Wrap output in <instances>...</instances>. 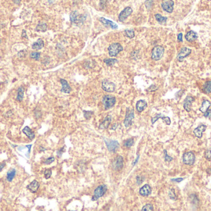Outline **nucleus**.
Returning <instances> with one entry per match:
<instances>
[{"instance_id":"obj_2","label":"nucleus","mask_w":211,"mask_h":211,"mask_svg":"<svg viewBox=\"0 0 211 211\" xmlns=\"http://www.w3.org/2000/svg\"><path fill=\"white\" fill-rule=\"evenodd\" d=\"M164 48L162 46L157 45L153 48L152 50L151 58L154 61H159L161 59L164 54Z\"/></svg>"},{"instance_id":"obj_58","label":"nucleus","mask_w":211,"mask_h":211,"mask_svg":"<svg viewBox=\"0 0 211 211\" xmlns=\"http://www.w3.org/2000/svg\"><path fill=\"white\" fill-rule=\"evenodd\" d=\"M0 42H1V40H0Z\"/></svg>"},{"instance_id":"obj_1","label":"nucleus","mask_w":211,"mask_h":211,"mask_svg":"<svg viewBox=\"0 0 211 211\" xmlns=\"http://www.w3.org/2000/svg\"><path fill=\"white\" fill-rule=\"evenodd\" d=\"M87 19V16L85 14H80L78 13L77 11H74L71 13L70 15V22L74 24L80 26L82 25Z\"/></svg>"},{"instance_id":"obj_41","label":"nucleus","mask_w":211,"mask_h":211,"mask_svg":"<svg viewBox=\"0 0 211 211\" xmlns=\"http://www.w3.org/2000/svg\"><path fill=\"white\" fill-rule=\"evenodd\" d=\"M45 174V177L46 179H48L51 176L52 174V171L51 170H46L44 172Z\"/></svg>"},{"instance_id":"obj_39","label":"nucleus","mask_w":211,"mask_h":211,"mask_svg":"<svg viewBox=\"0 0 211 211\" xmlns=\"http://www.w3.org/2000/svg\"><path fill=\"white\" fill-rule=\"evenodd\" d=\"M83 113H84V116L85 118L89 120L91 117L93 112H90V111H83Z\"/></svg>"},{"instance_id":"obj_40","label":"nucleus","mask_w":211,"mask_h":211,"mask_svg":"<svg viewBox=\"0 0 211 211\" xmlns=\"http://www.w3.org/2000/svg\"><path fill=\"white\" fill-rule=\"evenodd\" d=\"M152 5H153L152 0H146L145 1V6L148 9H151L152 8Z\"/></svg>"},{"instance_id":"obj_26","label":"nucleus","mask_w":211,"mask_h":211,"mask_svg":"<svg viewBox=\"0 0 211 211\" xmlns=\"http://www.w3.org/2000/svg\"><path fill=\"white\" fill-rule=\"evenodd\" d=\"M24 88L23 86H20L18 89V91H17V96L16 100L17 101L21 102L24 99Z\"/></svg>"},{"instance_id":"obj_21","label":"nucleus","mask_w":211,"mask_h":211,"mask_svg":"<svg viewBox=\"0 0 211 211\" xmlns=\"http://www.w3.org/2000/svg\"><path fill=\"white\" fill-rule=\"evenodd\" d=\"M148 105L147 103L144 100H139L136 104V108L138 112H142L146 107H147Z\"/></svg>"},{"instance_id":"obj_7","label":"nucleus","mask_w":211,"mask_h":211,"mask_svg":"<svg viewBox=\"0 0 211 211\" xmlns=\"http://www.w3.org/2000/svg\"><path fill=\"white\" fill-rule=\"evenodd\" d=\"M107 191V187L105 185H103L96 188L94 191V194L92 197V201H96L100 197H102L105 194Z\"/></svg>"},{"instance_id":"obj_47","label":"nucleus","mask_w":211,"mask_h":211,"mask_svg":"<svg viewBox=\"0 0 211 211\" xmlns=\"http://www.w3.org/2000/svg\"><path fill=\"white\" fill-rule=\"evenodd\" d=\"M204 116L206 118H208L209 119H211V110H208L206 112L204 113Z\"/></svg>"},{"instance_id":"obj_28","label":"nucleus","mask_w":211,"mask_h":211,"mask_svg":"<svg viewBox=\"0 0 211 211\" xmlns=\"http://www.w3.org/2000/svg\"><path fill=\"white\" fill-rule=\"evenodd\" d=\"M155 18L156 21L160 24H164L167 22V17H164L162 15H160V14H155Z\"/></svg>"},{"instance_id":"obj_43","label":"nucleus","mask_w":211,"mask_h":211,"mask_svg":"<svg viewBox=\"0 0 211 211\" xmlns=\"http://www.w3.org/2000/svg\"><path fill=\"white\" fill-rule=\"evenodd\" d=\"M164 153H165V160L166 161V162H171V161L173 160L172 157H171L167 155L166 150H164Z\"/></svg>"},{"instance_id":"obj_52","label":"nucleus","mask_w":211,"mask_h":211,"mask_svg":"<svg viewBox=\"0 0 211 211\" xmlns=\"http://www.w3.org/2000/svg\"><path fill=\"white\" fill-rule=\"evenodd\" d=\"M177 40L179 42H183V34H182V33L178 34L177 36Z\"/></svg>"},{"instance_id":"obj_24","label":"nucleus","mask_w":211,"mask_h":211,"mask_svg":"<svg viewBox=\"0 0 211 211\" xmlns=\"http://www.w3.org/2000/svg\"><path fill=\"white\" fill-rule=\"evenodd\" d=\"M23 133L26 134L27 136L29 138L30 140H33L35 138V134L33 131L31 130V129L28 126H26L22 130Z\"/></svg>"},{"instance_id":"obj_13","label":"nucleus","mask_w":211,"mask_h":211,"mask_svg":"<svg viewBox=\"0 0 211 211\" xmlns=\"http://www.w3.org/2000/svg\"><path fill=\"white\" fill-rule=\"evenodd\" d=\"M174 6V2L172 0H167V1L163 2L161 4V6L163 10L169 13H172L173 12Z\"/></svg>"},{"instance_id":"obj_4","label":"nucleus","mask_w":211,"mask_h":211,"mask_svg":"<svg viewBox=\"0 0 211 211\" xmlns=\"http://www.w3.org/2000/svg\"><path fill=\"white\" fill-rule=\"evenodd\" d=\"M135 115H134V110L131 108V107H128L127 108L126 118H125L124 120V125L126 128L129 127L132 124V121L134 119Z\"/></svg>"},{"instance_id":"obj_30","label":"nucleus","mask_w":211,"mask_h":211,"mask_svg":"<svg viewBox=\"0 0 211 211\" xmlns=\"http://www.w3.org/2000/svg\"><path fill=\"white\" fill-rule=\"evenodd\" d=\"M47 29V24L44 22L39 23L36 27V30L38 32H44Z\"/></svg>"},{"instance_id":"obj_50","label":"nucleus","mask_w":211,"mask_h":211,"mask_svg":"<svg viewBox=\"0 0 211 211\" xmlns=\"http://www.w3.org/2000/svg\"><path fill=\"white\" fill-rule=\"evenodd\" d=\"M157 89V87H156L155 85H151V86H150V87L148 88V91H150V92H152V91H156Z\"/></svg>"},{"instance_id":"obj_19","label":"nucleus","mask_w":211,"mask_h":211,"mask_svg":"<svg viewBox=\"0 0 211 211\" xmlns=\"http://www.w3.org/2000/svg\"><path fill=\"white\" fill-rule=\"evenodd\" d=\"M198 34L195 31H189L185 35V38L188 42H192L198 38Z\"/></svg>"},{"instance_id":"obj_10","label":"nucleus","mask_w":211,"mask_h":211,"mask_svg":"<svg viewBox=\"0 0 211 211\" xmlns=\"http://www.w3.org/2000/svg\"><path fill=\"white\" fill-rule=\"evenodd\" d=\"M102 89L107 92H113L115 91L116 85L108 80H104L102 82Z\"/></svg>"},{"instance_id":"obj_14","label":"nucleus","mask_w":211,"mask_h":211,"mask_svg":"<svg viewBox=\"0 0 211 211\" xmlns=\"http://www.w3.org/2000/svg\"><path fill=\"white\" fill-rule=\"evenodd\" d=\"M194 97H193L191 96H187L186 97L183 103V108L187 112H190L191 110L192 103L194 102Z\"/></svg>"},{"instance_id":"obj_36","label":"nucleus","mask_w":211,"mask_h":211,"mask_svg":"<svg viewBox=\"0 0 211 211\" xmlns=\"http://www.w3.org/2000/svg\"><path fill=\"white\" fill-rule=\"evenodd\" d=\"M169 196L171 199L173 200H176L177 199V196L175 193V190L174 188L170 189V190L169 192Z\"/></svg>"},{"instance_id":"obj_53","label":"nucleus","mask_w":211,"mask_h":211,"mask_svg":"<svg viewBox=\"0 0 211 211\" xmlns=\"http://www.w3.org/2000/svg\"><path fill=\"white\" fill-rule=\"evenodd\" d=\"M6 166V163H2L0 164V171H1L3 169V168Z\"/></svg>"},{"instance_id":"obj_42","label":"nucleus","mask_w":211,"mask_h":211,"mask_svg":"<svg viewBox=\"0 0 211 211\" xmlns=\"http://www.w3.org/2000/svg\"><path fill=\"white\" fill-rule=\"evenodd\" d=\"M17 55H18L19 57H20V58H23V57H26V56L27 55V51L25 50H21L20 51L18 54H17Z\"/></svg>"},{"instance_id":"obj_8","label":"nucleus","mask_w":211,"mask_h":211,"mask_svg":"<svg viewBox=\"0 0 211 211\" xmlns=\"http://www.w3.org/2000/svg\"><path fill=\"white\" fill-rule=\"evenodd\" d=\"M105 141L107 146V148H108L110 152H115L119 149V144L117 141L114 140H109V139H105Z\"/></svg>"},{"instance_id":"obj_6","label":"nucleus","mask_w":211,"mask_h":211,"mask_svg":"<svg viewBox=\"0 0 211 211\" xmlns=\"http://www.w3.org/2000/svg\"><path fill=\"white\" fill-rule=\"evenodd\" d=\"M183 162L185 165H192L195 162V155L192 152H188L183 155Z\"/></svg>"},{"instance_id":"obj_33","label":"nucleus","mask_w":211,"mask_h":211,"mask_svg":"<svg viewBox=\"0 0 211 211\" xmlns=\"http://www.w3.org/2000/svg\"><path fill=\"white\" fill-rule=\"evenodd\" d=\"M125 35L130 38H132L135 37V32L133 30H126L124 32Z\"/></svg>"},{"instance_id":"obj_34","label":"nucleus","mask_w":211,"mask_h":211,"mask_svg":"<svg viewBox=\"0 0 211 211\" xmlns=\"http://www.w3.org/2000/svg\"><path fill=\"white\" fill-rule=\"evenodd\" d=\"M30 56L31 58L38 61L40 58V53L39 52H32L31 53Z\"/></svg>"},{"instance_id":"obj_38","label":"nucleus","mask_w":211,"mask_h":211,"mask_svg":"<svg viewBox=\"0 0 211 211\" xmlns=\"http://www.w3.org/2000/svg\"><path fill=\"white\" fill-rule=\"evenodd\" d=\"M163 116H164V115H162V114H160V113H159V114H157V115H156L154 117L152 118V119H151V122H152V124H154V123L156 122V121L157 120H158L159 119L162 118V117Z\"/></svg>"},{"instance_id":"obj_29","label":"nucleus","mask_w":211,"mask_h":211,"mask_svg":"<svg viewBox=\"0 0 211 211\" xmlns=\"http://www.w3.org/2000/svg\"><path fill=\"white\" fill-rule=\"evenodd\" d=\"M203 91L206 94H210L211 93V81H207L203 86Z\"/></svg>"},{"instance_id":"obj_46","label":"nucleus","mask_w":211,"mask_h":211,"mask_svg":"<svg viewBox=\"0 0 211 211\" xmlns=\"http://www.w3.org/2000/svg\"><path fill=\"white\" fill-rule=\"evenodd\" d=\"M205 158L206 159H211V151L210 150H207L205 152Z\"/></svg>"},{"instance_id":"obj_11","label":"nucleus","mask_w":211,"mask_h":211,"mask_svg":"<svg viewBox=\"0 0 211 211\" xmlns=\"http://www.w3.org/2000/svg\"><path fill=\"white\" fill-rule=\"evenodd\" d=\"M133 13V10L130 7H126L124 8L119 15V20L120 22H124V21L127 19V17L130 16L131 13Z\"/></svg>"},{"instance_id":"obj_12","label":"nucleus","mask_w":211,"mask_h":211,"mask_svg":"<svg viewBox=\"0 0 211 211\" xmlns=\"http://www.w3.org/2000/svg\"><path fill=\"white\" fill-rule=\"evenodd\" d=\"M191 53V49L187 47L182 48L177 55V60L179 61V62H182L185 58H187L188 56L190 55Z\"/></svg>"},{"instance_id":"obj_18","label":"nucleus","mask_w":211,"mask_h":211,"mask_svg":"<svg viewBox=\"0 0 211 211\" xmlns=\"http://www.w3.org/2000/svg\"><path fill=\"white\" fill-rule=\"evenodd\" d=\"M60 83L62 84V89H61V92L66 93V94H69L71 92V87H70L69 84H68L67 81L64 79H61L60 80Z\"/></svg>"},{"instance_id":"obj_17","label":"nucleus","mask_w":211,"mask_h":211,"mask_svg":"<svg viewBox=\"0 0 211 211\" xmlns=\"http://www.w3.org/2000/svg\"><path fill=\"white\" fill-rule=\"evenodd\" d=\"M139 194L143 196H148L151 193V188L149 185H145L139 189Z\"/></svg>"},{"instance_id":"obj_49","label":"nucleus","mask_w":211,"mask_h":211,"mask_svg":"<svg viewBox=\"0 0 211 211\" xmlns=\"http://www.w3.org/2000/svg\"><path fill=\"white\" fill-rule=\"evenodd\" d=\"M143 181H144V178L143 177H142L141 176H138L137 177V183L138 185L142 183Z\"/></svg>"},{"instance_id":"obj_20","label":"nucleus","mask_w":211,"mask_h":211,"mask_svg":"<svg viewBox=\"0 0 211 211\" xmlns=\"http://www.w3.org/2000/svg\"><path fill=\"white\" fill-rule=\"evenodd\" d=\"M40 187V184L37 180H34L30 184L27 185V188L30 190L32 192H36Z\"/></svg>"},{"instance_id":"obj_56","label":"nucleus","mask_w":211,"mask_h":211,"mask_svg":"<svg viewBox=\"0 0 211 211\" xmlns=\"http://www.w3.org/2000/svg\"><path fill=\"white\" fill-rule=\"evenodd\" d=\"M139 155H138V157H137V159H136V160H135V162H133V165H135V164H136V163H137V162H138V159H139Z\"/></svg>"},{"instance_id":"obj_51","label":"nucleus","mask_w":211,"mask_h":211,"mask_svg":"<svg viewBox=\"0 0 211 211\" xmlns=\"http://www.w3.org/2000/svg\"><path fill=\"white\" fill-rule=\"evenodd\" d=\"M183 180V178H174V179H172L171 181L174 182H177V183H180L181 181Z\"/></svg>"},{"instance_id":"obj_27","label":"nucleus","mask_w":211,"mask_h":211,"mask_svg":"<svg viewBox=\"0 0 211 211\" xmlns=\"http://www.w3.org/2000/svg\"><path fill=\"white\" fill-rule=\"evenodd\" d=\"M15 175H16V170L14 169H10L8 171V173H7V180L9 182H11L13 180Z\"/></svg>"},{"instance_id":"obj_15","label":"nucleus","mask_w":211,"mask_h":211,"mask_svg":"<svg viewBox=\"0 0 211 211\" xmlns=\"http://www.w3.org/2000/svg\"><path fill=\"white\" fill-rule=\"evenodd\" d=\"M206 128L207 126H206L204 124H201L196 128L195 130L193 131V133H194L196 137L198 138L199 139H201L202 136V133L206 131Z\"/></svg>"},{"instance_id":"obj_23","label":"nucleus","mask_w":211,"mask_h":211,"mask_svg":"<svg viewBox=\"0 0 211 211\" xmlns=\"http://www.w3.org/2000/svg\"><path fill=\"white\" fill-rule=\"evenodd\" d=\"M44 45H45L44 42L43 41L42 39L39 38L37 42H34V44H32V48L33 50H40V49L43 48Z\"/></svg>"},{"instance_id":"obj_57","label":"nucleus","mask_w":211,"mask_h":211,"mask_svg":"<svg viewBox=\"0 0 211 211\" xmlns=\"http://www.w3.org/2000/svg\"><path fill=\"white\" fill-rule=\"evenodd\" d=\"M208 171V172H209L210 173H211V169L209 170H208V171Z\"/></svg>"},{"instance_id":"obj_3","label":"nucleus","mask_w":211,"mask_h":211,"mask_svg":"<svg viewBox=\"0 0 211 211\" xmlns=\"http://www.w3.org/2000/svg\"><path fill=\"white\" fill-rule=\"evenodd\" d=\"M123 50V47L119 43H114L110 45L108 48L109 55L111 57L116 56L119 53Z\"/></svg>"},{"instance_id":"obj_37","label":"nucleus","mask_w":211,"mask_h":211,"mask_svg":"<svg viewBox=\"0 0 211 211\" xmlns=\"http://www.w3.org/2000/svg\"><path fill=\"white\" fill-rule=\"evenodd\" d=\"M142 211H152L153 210V206L151 204H148L145 205L141 210Z\"/></svg>"},{"instance_id":"obj_25","label":"nucleus","mask_w":211,"mask_h":211,"mask_svg":"<svg viewBox=\"0 0 211 211\" xmlns=\"http://www.w3.org/2000/svg\"><path fill=\"white\" fill-rule=\"evenodd\" d=\"M211 106V103L210 101H207V100H206V101H204L202 103L201 106L200 107L199 110L203 113H204L206 112L207 110H208L209 107Z\"/></svg>"},{"instance_id":"obj_9","label":"nucleus","mask_w":211,"mask_h":211,"mask_svg":"<svg viewBox=\"0 0 211 211\" xmlns=\"http://www.w3.org/2000/svg\"><path fill=\"white\" fill-rule=\"evenodd\" d=\"M112 169L114 170L119 171L123 168L124 166V160L122 156H117L115 159L114 160L112 164Z\"/></svg>"},{"instance_id":"obj_55","label":"nucleus","mask_w":211,"mask_h":211,"mask_svg":"<svg viewBox=\"0 0 211 211\" xmlns=\"http://www.w3.org/2000/svg\"><path fill=\"white\" fill-rule=\"evenodd\" d=\"M117 124H114V125H113V126H112V130H116V129L117 128Z\"/></svg>"},{"instance_id":"obj_48","label":"nucleus","mask_w":211,"mask_h":211,"mask_svg":"<svg viewBox=\"0 0 211 211\" xmlns=\"http://www.w3.org/2000/svg\"><path fill=\"white\" fill-rule=\"evenodd\" d=\"M107 1L108 0H100V7H101V8L103 9L106 5Z\"/></svg>"},{"instance_id":"obj_5","label":"nucleus","mask_w":211,"mask_h":211,"mask_svg":"<svg viewBox=\"0 0 211 211\" xmlns=\"http://www.w3.org/2000/svg\"><path fill=\"white\" fill-rule=\"evenodd\" d=\"M116 102V99L115 97L110 95H105L103 97V103L105 106V108L106 110L109 109L111 108L114 105H115Z\"/></svg>"},{"instance_id":"obj_32","label":"nucleus","mask_w":211,"mask_h":211,"mask_svg":"<svg viewBox=\"0 0 211 211\" xmlns=\"http://www.w3.org/2000/svg\"><path fill=\"white\" fill-rule=\"evenodd\" d=\"M31 147H32V145H28L27 146V149H26L27 148V146H24V147H20L18 149V151H19L20 152H25V155H26V156L27 157H29V153H28V152H27L26 150L28 149H29V148H31Z\"/></svg>"},{"instance_id":"obj_22","label":"nucleus","mask_w":211,"mask_h":211,"mask_svg":"<svg viewBox=\"0 0 211 211\" xmlns=\"http://www.w3.org/2000/svg\"><path fill=\"white\" fill-rule=\"evenodd\" d=\"M111 120H112L111 116L108 115L105 118V119L104 120L103 122L101 124H100L99 128L101 129V130H105V129H107L109 127L110 122H111Z\"/></svg>"},{"instance_id":"obj_31","label":"nucleus","mask_w":211,"mask_h":211,"mask_svg":"<svg viewBox=\"0 0 211 211\" xmlns=\"http://www.w3.org/2000/svg\"><path fill=\"white\" fill-rule=\"evenodd\" d=\"M104 62H105L108 66H112L114 65V64L117 63V60L113 59V58H110V59L108 58V59L104 60Z\"/></svg>"},{"instance_id":"obj_35","label":"nucleus","mask_w":211,"mask_h":211,"mask_svg":"<svg viewBox=\"0 0 211 211\" xmlns=\"http://www.w3.org/2000/svg\"><path fill=\"white\" fill-rule=\"evenodd\" d=\"M133 144H134L133 139H128L126 142H125L124 146L127 148H130L131 146H133Z\"/></svg>"},{"instance_id":"obj_45","label":"nucleus","mask_w":211,"mask_h":211,"mask_svg":"<svg viewBox=\"0 0 211 211\" xmlns=\"http://www.w3.org/2000/svg\"><path fill=\"white\" fill-rule=\"evenodd\" d=\"M162 120H163L164 121H165V123L167 124V125H170V123H171V121H170V119L169 117L168 116H163L162 117Z\"/></svg>"},{"instance_id":"obj_16","label":"nucleus","mask_w":211,"mask_h":211,"mask_svg":"<svg viewBox=\"0 0 211 211\" xmlns=\"http://www.w3.org/2000/svg\"><path fill=\"white\" fill-rule=\"evenodd\" d=\"M99 21H100V22H101L104 25V26H109L111 28H112V29H117V28H118V26L116 23H114L111 21H109L108 19L104 18V17H100Z\"/></svg>"},{"instance_id":"obj_44","label":"nucleus","mask_w":211,"mask_h":211,"mask_svg":"<svg viewBox=\"0 0 211 211\" xmlns=\"http://www.w3.org/2000/svg\"><path fill=\"white\" fill-rule=\"evenodd\" d=\"M55 157H49V158L47 159L46 160V161L45 162V164H46V165H49V164H51V163H53V162L55 161Z\"/></svg>"},{"instance_id":"obj_54","label":"nucleus","mask_w":211,"mask_h":211,"mask_svg":"<svg viewBox=\"0 0 211 211\" xmlns=\"http://www.w3.org/2000/svg\"><path fill=\"white\" fill-rule=\"evenodd\" d=\"M12 1L16 5H19L20 3L21 0H12Z\"/></svg>"}]
</instances>
